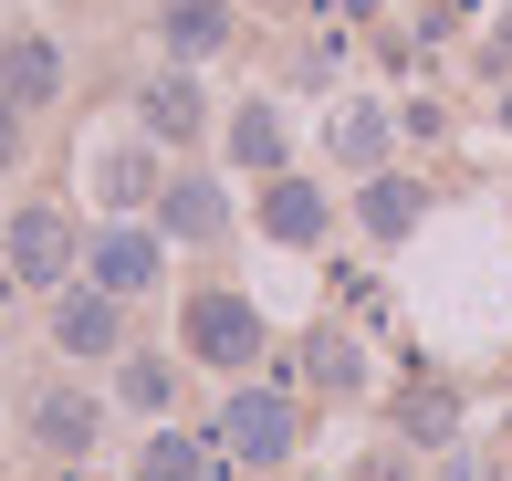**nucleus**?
Segmentation results:
<instances>
[{
    "instance_id": "1",
    "label": "nucleus",
    "mask_w": 512,
    "mask_h": 481,
    "mask_svg": "<svg viewBox=\"0 0 512 481\" xmlns=\"http://www.w3.org/2000/svg\"><path fill=\"white\" fill-rule=\"evenodd\" d=\"M178 335H189L199 366H262V314H251L230 283H199L189 304H178Z\"/></svg>"
},
{
    "instance_id": "2",
    "label": "nucleus",
    "mask_w": 512,
    "mask_h": 481,
    "mask_svg": "<svg viewBox=\"0 0 512 481\" xmlns=\"http://www.w3.org/2000/svg\"><path fill=\"white\" fill-rule=\"evenodd\" d=\"M220 440H230V461H293V398L283 387H241L220 408Z\"/></svg>"
},
{
    "instance_id": "3",
    "label": "nucleus",
    "mask_w": 512,
    "mask_h": 481,
    "mask_svg": "<svg viewBox=\"0 0 512 481\" xmlns=\"http://www.w3.org/2000/svg\"><path fill=\"white\" fill-rule=\"evenodd\" d=\"M262 231L283 241V251H314V241H324V189H314V178H293V168H272V178H262Z\"/></svg>"
},
{
    "instance_id": "4",
    "label": "nucleus",
    "mask_w": 512,
    "mask_h": 481,
    "mask_svg": "<svg viewBox=\"0 0 512 481\" xmlns=\"http://www.w3.org/2000/svg\"><path fill=\"white\" fill-rule=\"evenodd\" d=\"M84 272H95L105 293H147V283H157V231H136V220H105L95 251H84Z\"/></svg>"
},
{
    "instance_id": "5",
    "label": "nucleus",
    "mask_w": 512,
    "mask_h": 481,
    "mask_svg": "<svg viewBox=\"0 0 512 481\" xmlns=\"http://www.w3.org/2000/svg\"><path fill=\"white\" fill-rule=\"evenodd\" d=\"M11 272L21 283H63V272H74V220L63 210H21L11 220Z\"/></svg>"
},
{
    "instance_id": "6",
    "label": "nucleus",
    "mask_w": 512,
    "mask_h": 481,
    "mask_svg": "<svg viewBox=\"0 0 512 481\" xmlns=\"http://www.w3.org/2000/svg\"><path fill=\"white\" fill-rule=\"evenodd\" d=\"M356 220H366V241H408L418 220H429V189H418V178H398V168H366Z\"/></svg>"
},
{
    "instance_id": "7",
    "label": "nucleus",
    "mask_w": 512,
    "mask_h": 481,
    "mask_svg": "<svg viewBox=\"0 0 512 481\" xmlns=\"http://www.w3.org/2000/svg\"><path fill=\"white\" fill-rule=\"evenodd\" d=\"M115 304H126V293H105V283L63 293V304H53V346L63 356H115Z\"/></svg>"
},
{
    "instance_id": "8",
    "label": "nucleus",
    "mask_w": 512,
    "mask_h": 481,
    "mask_svg": "<svg viewBox=\"0 0 512 481\" xmlns=\"http://www.w3.org/2000/svg\"><path fill=\"white\" fill-rule=\"evenodd\" d=\"M220 429H209V440H189V429H157L147 450H136V481H220Z\"/></svg>"
},
{
    "instance_id": "9",
    "label": "nucleus",
    "mask_w": 512,
    "mask_h": 481,
    "mask_svg": "<svg viewBox=\"0 0 512 481\" xmlns=\"http://www.w3.org/2000/svg\"><path fill=\"white\" fill-rule=\"evenodd\" d=\"M32 450H53V461L95 450V398H74V387H42V398H32Z\"/></svg>"
},
{
    "instance_id": "10",
    "label": "nucleus",
    "mask_w": 512,
    "mask_h": 481,
    "mask_svg": "<svg viewBox=\"0 0 512 481\" xmlns=\"http://www.w3.org/2000/svg\"><path fill=\"white\" fill-rule=\"evenodd\" d=\"M53 84H63V53L42 32H11V42H0V95H11V105H42Z\"/></svg>"
},
{
    "instance_id": "11",
    "label": "nucleus",
    "mask_w": 512,
    "mask_h": 481,
    "mask_svg": "<svg viewBox=\"0 0 512 481\" xmlns=\"http://www.w3.org/2000/svg\"><path fill=\"white\" fill-rule=\"evenodd\" d=\"M157 32H168L178 63H209V53L230 42V0H168V11H157Z\"/></svg>"
},
{
    "instance_id": "12",
    "label": "nucleus",
    "mask_w": 512,
    "mask_h": 481,
    "mask_svg": "<svg viewBox=\"0 0 512 481\" xmlns=\"http://www.w3.org/2000/svg\"><path fill=\"white\" fill-rule=\"evenodd\" d=\"M220 189H209V178H168V189H157V231H168V241H209V231H220Z\"/></svg>"
},
{
    "instance_id": "13",
    "label": "nucleus",
    "mask_w": 512,
    "mask_h": 481,
    "mask_svg": "<svg viewBox=\"0 0 512 481\" xmlns=\"http://www.w3.org/2000/svg\"><path fill=\"white\" fill-rule=\"evenodd\" d=\"M136 116H147V136H199V74H157L147 95H136Z\"/></svg>"
},
{
    "instance_id": "14",
    "label": "nucleus",
    "mask_w": 512,
    "mask_h": 481,
    "mask_svg": "<svg viewBox=\"0 0 512 481\" xmlns=\"http://www.w3.org/2000/svg\"><path fill=\"white\" fill-rule=\"evenodd\" d=\"M387 147H398V116H387V105H345L335 116V157L345 168H387Z\"/></svg>"
},
{
    "instance_id": "15",
    "label": "nucleus",
    "mask_w": 512,
    "mask_h": 481,
    "mask_svg": "<svg viewBox=\"0 0 512 481\" xmlns=\"http://www.w3.org/2000/svg\"><path fill=\"white\" fill-rule=\"evenodd\" d=\"M304 377H314V387H366V356H356V335H345V325L304 335Z\"/></svg>"
},
{
    "instance_id": "16",
    "label": "nucleus",
    "mask_w": 512,
    "mask_h": 481,
    "mask_svg": "<svg viewBox=\"0 0 512 481\" xmlns=\"http://www.w3.org/2000/svg\"><path fill=\"white\" fill-rule=\"evenodd\" d=\"M230 157H241V168H283V116H272V105H241V116H230Z\"/></svg>"
},
{
    "instance_id": "17",
    "label": "nucleus",
    "mask_w": 512,
    "mask_h": 481,
    "mask_svg": "<svg viewBox=\"0 0 512 481\" xmlns=\"http://www.w3.org/2000/svg\"><path fill=\"white\" fill-rule=\"evenodd\" d=\"M136 199H157L147 147H105V210H136Z\"/></svg>"
},
{
    "instance_id": "18",
    "label": "nucleus",
    "mask_w": 512,
    "mask_h": 481,
    "mask_svg": "<svg viewBox=\"0 0 512 481\" xmlns=\"http://www.w3.org/2000/svg\"><path fill=\"white\" fill-rule=\"evenodd\" d=\"M450 419H460V408L439 398V387H418V398H408V429H418V440H450Z\"/></svg>"
},
{
    "instance_id": "19",
    "label": "nucleus",
    "mask_w": 512,
    "mask_h": 481,
    "mask_svg": "<svg viewBox=\"0 0 512 481\" xmlns=\"http://www.w3.org/2000/svg\"><path fill=\"white\" fill-rule=\"evenodd\" d=\"M126 398L136 408H168V366H157V356H126Z\"/></svg>"
},
{
    "instance_id": "20",
    "label": "nucleus",
    "mask_w": 512,
    "mask_h": 481,
    "mask_svg": "<svg viewBox=\"0 0 512 481\" xmlns=\"http://www.w3.org/2000/svg\"><path fill=\"white\" fill-rule=\"evenodd\" d=\"M11 157H21V105L0 95V168H11Z\"/></svg>"
}]
</instances>
